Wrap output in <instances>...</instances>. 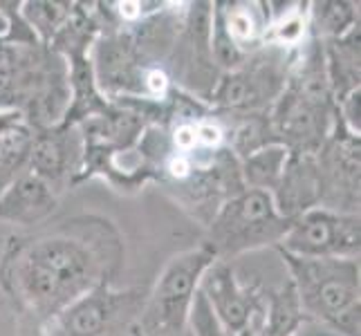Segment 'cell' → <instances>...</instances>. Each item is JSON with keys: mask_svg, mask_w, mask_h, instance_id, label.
I'll return each mask as SVG.
<instances>
[{"mask_svg": "<svg viewBox=\"0 0 361 336\" xmlns=\"http://www.w3.org/2000/svg\"><path fill=\"white\" fill-rule=\"evenodd\" d=\"M121 263L123 242L115 224L79 216L9 235L0 254V287L20 312L43 325L85 294L110 285Z\"/></svg>", "mask_w": 361, "mask_h": 336, "instance_id": "1", "label": "cell"}, {"mask_svg": "<svg viewBox=\"0 0 361 336\" xmlns=\"http://www.w3.org/2000/svg\"><path fill=\"white\" fill-rule=\"evenodd\" d=\"M305 318L359 336V258H298L279 249Z\"/></svg>", "mask_w": 361, "mask_h": 336, "instance_id": "2", "label": "cell"}, {"mask_svg": "<svg viewBox=\"0 0 361 336\" xmlns=\"http://www.w3.org/2000/svg\"><path fill=\"white\" fill-rule=\"evenodd\" d=\"M209 244L189 249L166 265L133 321V336H176L189 323V312L204 271L216 263Z\"/></svg>", "mask_w": 361, "mask_h": 336, "instance_id": "3", "label": "cell"}, {"mask_svg": "<svg viewBox=\"0 0 361 336\" xmlns=\"http://www.w3.org/2000/svg\"><path fill=\"white\" fill-rule=\"evenodd\" d=\"M292 220L279 213L274 193L245 189L218 209L207 244L216 251L218 260H229L231 256L269 244L279 247Z\"/></svg>", "mask_w": 361, "mask_h": 336, "instance_id": "4", "label": "cell"}, {"mask_svg": "<svg viewBox=\"0 0 361 336\" xmlns=\"http://www.w3.org/2000/svg\"><path fill=\"white\" fill-rule=\"evenodd\" d=\"M296 54L271 47L267 54L245 61L238 70L220 77L209 92V101L225 110L252 112L279 99L288 85Z\"/></svg>", "mask_w": 361, "mask_h": 336, "instance_id": "5", "label": "cell"}, {"mask_svg": "<svg viewBox=\"0 0 361 336\" xmlns=\"http://www.w3.org/2000/svg\"><path fill=\"white\" fill-rule=\"evenodd\" d=\"M144 305L140 290L117 292L110 285L79 298L54 318L45 321L43 336H113L123 325H133Z\"/></svg>", "mask_w": 361, "mask_h": 336, "instance_id": "6", "label": "cell"}, {"mask_svg": "<svg viewBox=\"0 0 361 336\" xmlns=\"http://www.w3.org/2000/svg\"><path fill=\"white\" fill-rule=\"evenodd\" d=\"M359 213L310 209L292 220L276 249L298 258H359Z\"/></svg>", "mask_w": 361, "mask_h": 336, "instance_id": "7", "label": "cell"}, {"mask_svg": "<svg viewBox=\"0 0 361 336\" xmlns=\"http://www.w3.org/2000/svg\"><path fill=\"white\" fill-rule=\"evenodd\" d=\"M200 292L227 336H243L258 330L263 316V296L243 285L227 260H216L204 271Z\"/></svg>", "mask_w": 361, "mask_h": 336, "instance_id": "8", "label": "cell"}, {"mask_svg": "<svg viewBox=\"0 0 361 336\" xmlns=\"http://www.w3.org/2000/svg\"><path fill=\"white\" fill-rule=\"evenodd\" d=\"M85 144L77 126H56L32 135L27 170L43 178L54 191L74 173L83 170Z\"/></svg>", "mask_w": 361, "mask_h": 336, "instance_id": "9", "label": "cell"}, {"mask_svg": "<svg viewBox=\"0 0 361 336\" xmlns=\"http://www.w3.org/2000/svg\"><path fill=\"white\" fill-rule=\"evenodd\" d=\"M56 206V191L43 178L25 168L0 193V220L16 224H39Z\"/></svg>", "mask_w": 361, "mask_h": 336, "instance_id": "10", "label": "cell"}, {"mask_svg": "<svg viewBox=\"0 0 361 336\" xmlns=\"http://www.w3.org/2000/svg\"><path fill=\"white\" fill-rule=\"evenodd\" d=\"M288 157H290V151L285 146L269 144L243 159L240 178L252 186V189L271 193L281 182L285 164H288Z\"/></svg>", "mask_w": 361, "mask_h": 336, "instance_id": "11", "label": "cell"}, {"mask_svg": "<svg viewBox=\"0 0 361 336\" xmlns=\"http://www.w3.org/2000/svg\"><path fill=\"white\" fill-rule=\"evenodd\" d=\"M307 23L321 39H341L343 34L359 27V16L353 3H314Z\"/></svg>", "mask_w": 361, "mask_h": 336, "instance_id": "12", "label": "cell"}, {"mask_svg": "<svg viewBox=\"0 0 361 336\" xmlns=\"http://www.w3.org/2000/svg\"><path fill=\"white\" fill-rule=\"evenodd\" d=\"M229 9L222 11V23L229 34V39L238 45L243 52L245 47H252L256 43L263 41L267 25L258 18V11L254 5H227Z\"/></svg>", "mask_w": 361, "mask_h": 336, "instance_id": "13", "label": "cell"}, {"mask_svg": "<svg viewBox=\"0 0 361 336\" xmlns=\"http://www.w3.org/2000/svg\"><path fill=\"white\" fill-rule=\"evenodd\" d=\"M23 7L25 9H20V14L25 23L32 27L36 39H41L43 43L54 39V34L72 11V5L68 3H23Z\"/></svg>", "mask_w": 361, "mask_h": 336, "instance_id": "14", "label": "cell"}, {"mask_svg": "<svg viewBox=\"0 0 361 336\" xmlns=\"http://www.w3.org/2000/svg\"><path fill=\"white\" fill-rule=\"evenodd\" d=\"M195 137L197 148H207V151H218L225 142V130L214 119H197L195 121Z\"/></svg>", "mask_w": 361, "mask_h": 336, "instance_id": "15", "label": "cell"}, {"mask_svg": "<svg viewBox=\"0 0 361 336\" xmlns=\"http://www.w3.org/2000/svg\"><path fill=\"white\" fill-rule=\"evenodd\" d=\"M171 144L178 153L191 155L197 148V137H195V121H180L171 135Z\"/></svg>", "mask_w": 361, "mask_h": 336, "instance_id": "16", "label": "cell"}, {"mask_svg": "<svg viewBox=\"0 0 361 336\" xmlns=\"http://www.w3.org/2000/svg\"><path fill=\"white\" fill-rule=\"evenodd\" d=\"M20 128H25V117L20 110H0V139Z\"/></svg>", "mask_w": 361, "mask_h": 336, "instance_id": "17", "label": "cell"}, {"mask_svg": "<svg viewBox=\"0 0 361 336\" xmlns=\"http://www.w3.org/2000/svg\"><path fill=\"white\" fill-rule=\"evenodd\" d=\"M117 16L123 23H137L144 16V5L142 3H135V0H126V3H117Z\"/></svg>", "mask_w": 361, "mask_h": 336, "instance_id": "18", "label": "cell"}, {"mask_svg": "<svg viewBox=\"0 0 361 336\" xmlns=\"http://www.w3.org/2000/svg\"><path fill=\"white\" fill-rule=\"evenodd\" d=\"M328 332H332V330H330V328H326V330H321V332H319V328L307 330V328H303V325H301V328H298L292 336H326Z\"/></svg>", "mask_w": 361, "mask_h": 336, "instance_id": "19", "label": "cell"}, {"mask_svg": "<svg viewBox=\"0 0 361 336\" xmlns=\"http://www.w3.org/2000/svg\"><path fill=\"white\" fill-rule=\"evenodd\" d=\"M7 34V18H5V14L0 11V39Z\"/></svg>", "mask_w": 361, "mask_h": 336, "instance_id": "20", "label": "cell"}]
</instances>
